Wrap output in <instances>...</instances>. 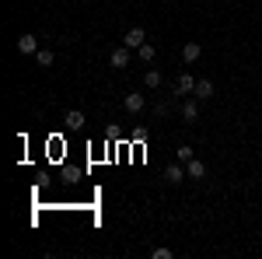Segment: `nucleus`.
<instances>
[{"mask_svg":"<svg viewBox=\"0 0 262 259\" xmlns=\"http://www.w3.org/2000/svg\"><path fill=\"white\" fill-rule=\"evenodd\" d=\"M143 42H147V32H143V28H129V32L122 35V46H129V49H140Z\"/></svg>","mask_w":262,"mask_h":259,"instance_id":"obj_3","label":"nucleus"},{"mask_svg":"<svg viewBox=\"0 0 262 259\" xmlns=\"http://www.w3.org/2000/svg\"><path fill=\"white\" fill-rule=\"evenodd\" d=\"M63 123H67L70 130H81V126H84V112H81V109H70V112L63 116Z\"/></svg>","mask_w":262,"mask_h":259,"instance_id":"obj_10","label":"nucleus"},{"mask_svg":"<svg viewBox=\"0 0 262 259\" xmlns=\"http://www.w3.org/2000/svg\"><path fill=\"white\" fill-rule=\"evenodd\" d=\"M182 119H185V123H196V119H200V98H196V95H192V98L185 95V105H182Z\"/></svg>","mask_w":262,"mask_h":259,"instance_id":"obj_2","label":"nucleus"},{"mask_svg":"<svg viewBox=\"0 0 262 259\" xmlns=\"http://www.w3.org/2000/svg\"><path fill=\"white\" fill-rule=\"evenodd\" d=\"M143 84L147 88H161V70H147L143 74Z\"/></svg>","mask_w":262,"mask_h":259,"instance_id":"obj_13","label":"nucleus"},{"mask_svg":"<svg viewBox=\"0 0 262 259\" xmlns=\"http://www.w3.org/2000/svg\"><path fill=\"white\" fill-rule=\"evenodd\" d=\"M185 172H189V179H206V165H203L200 158L185 161Z\"/></svg>","mask_w":262,"mask_h":259,"instance_id":"obj_8","label":"nucleus"},{"mask_svg":"<svg viewBox=\"0 0 262 259\" xmlns=\"http://www.w3.org/2000/svg\"><path fill=\"white\" fill-rule=\"evenodd\" d=\"M203 56V46L200 42H185V46H182V60L185 63H196Z\"/></svg>","mask_w":262,"mask_h":259,"instance_id":"obj_7","label":"nucleus"},{"mask_svg":"<svg viewBox=\"0 0 262 259\" xmlns=\"http://www.w3.org/2000/svg\"><path fill=\"white\" fill-rule=\"evenodd\" d=\"M108 63H112L116 70H122V67H129V46H122V49H112V56H108Z\"/></svg>","mask_w":262,"mask_h":259,"instance_id":"obj_6","label":"nucleus"},{"mask_svg":"<svg viewBox=\"0 0 262 259\" xmlns=\"http://www.w3.org/2000/svg\"><path fill=\"white\" fill-rule=\"evenodd\" d=\"M154 112H158V116H168V112H171V105H168V102H158V105H154Z\"/></svg>","mask_w":262,"mask_h":259,"instance_id":"obj_17","label":"nucleus"},{"mask_svg":"<svg viewBox=\"0 0 262 259\" xmlns=\"http://www.w3.org/2000/svg\"><path fill=\"white\" fill-rule=\"evenodd\" d=\"M18 49H21V53H39V39H35V35H21Z\"/></svg>","mask_w":262,"mask_h":259,"instance_id":"obj_11","label":"nucleus"},{"mask_svg":"<svg viewBox=\"0 0 262 259\" xmlns=\"http://www.w3.org/2000/svg\"><path fill=\"white\" fill-rule=\"evenodd\" d=\"M175 91H179V95H192V91H196V77H192V74H179Z\"/></svg>","mask_w":262,"mask_h":259,"instance_id":"obj_5","label":"nucleus"},{"mask_svg":"<svg viewBox=\"0 0 262 259\" xmlns=\"http://www.w3.org/2000/svg\"><path fill=\"white\" fill-rule=\"evenodd\" d=\"M182 179H189V172H185V165H182V161H171V165L164 168V182H168V186H179Z\"/></svg>","mask_w":262,"mask_h":259,"instance_id":"obj_1","label":"nucleus"},{"mask_svg":"<svg viewBox=\"0 0 262 259\" xmlns=\"http://www.w3.org/2000/svg\"><path fill=\"white\" fill-rule=\"evenodd\" d=\"M192 95H196V98L200 102H206V98H213V81H196V91H192Z\"/></svg>","mask_w":262,"mask_h":259,"instance_id":"obj_9","label":"nucleus"},{"mask_svg":"<svg viewBox=\"0 0 262 259\" xmlns=\"http://www.w3.org/2000/svg\"><path fill=\"white\" fill-rule=\"evenodd\" d=\"M150 256H154V259H171V249H164V245H158V249H154Z\"/></svg>","mask_w":262,"mask_h":259,"instance_id":"obj_16","label":"nucleus"},{"mask_svg":"<svg viewBox=\"0 0 262 259\" xmlns=\"http://www.w3.org/2000/svg\"><path fill=\"white\" fill-rule=\"evenodd\" d=\"M122 105H126V112H133V116H137V112H143V109H147V98H143V95H137V91H129V95L122 98Z\"/></svg>","mask_w":262,"mask_h":259,"instance_id":"obj_4","label":"nucleus"},{"mask_svg":"<svg viewBox=\"0 0 262 259\" xmlns=\"http://www.w3.org/2000/svg\"><path fill=\"white\" fill-rule=\"evenodd\" d=\"M35 63H39V67H53V53H49V49H39V53H35Z\"/></svg>","mask_w":262,"mask_h":259,"instance_id":"obj_14","label":"nucleus"},{"mask_svg":"<svg viewBox=\"0 0 262 259\" xmlns=\"http://www.w3.org/2000/svg\"><path fill=\"white\" fill-rule=\"evenodd\" d=\"M137 56H140L143 63H154V56H158V49H154V46H150V42H143L140 49H137Z\"/></svg>","mask_w":262,"mask_h":259,"instance_id":"obj_12","label":"nucleus"},{"mask_svg":"<svg viewBox=\"0 0 262 259\" xmlns=\"http://www.w3.org/2000/svg\"><path fill=\"white\" fill-rule=\"evenodd\" d=\"M175 161H182V165H185V161H192V147H185V144H182L179 151H175Z\"/></svg>","mask_w":262,"mask_h":259,"instance_id":"obj_15","label":"nucleus"}]
</instances>
